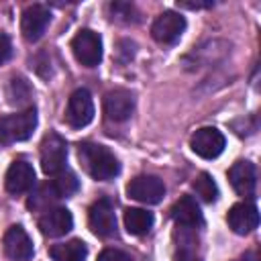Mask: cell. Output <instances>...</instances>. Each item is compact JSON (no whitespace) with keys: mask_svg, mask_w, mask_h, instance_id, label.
Segmentation results:
<instances>
[{"mask_svg":"<svg viewBox=\"0 0 261 261\" xmlns=\"http://www.w3.org/2000/svg\"><path fill=\"white\" fill-rule=\"evenodd\" d=\"M31 88L29 84L22 80V77H12L8 82V88H6V96H8V102L14 104V106H24L31 102Z\"/></svg>","mask_w":261,"mask_h":261,"instance_id":"cell-22","label":"cell"},{"mask_svg":"<svg viewBox=\"0 0 261 261\" xmlns=\"http://www.w3.org/2000/svg\"><path fill=\"white\" fill-rule=\"evenodd\" d=\"M228 226L237 232V234H249L251 230L257 228L259 224V212L253 204L249 202H239L228 210Z\"/></svg>","mask_w":261,"mask_h":261,"instance_id":"cell-16","label":"cell"},{"mask_svg":"<svg viewBox=\"0 0 261 261\" xmlns=\"http://www.w3.org/2000/svg\"><path fill=\"white\" fill-rule=\"evenodd\" d=\"M98 261H133V257L120 249H104L98 255Z\"/></svg>","mask_w":261,"mask_h":261,"instance_id":"cell-24","label":"cell"},{"mask_svg":"<svg viewBox=\"0 0 261 261\" xmlns=\"http://www.w3.org/2000/svg\"><path fill=\"white\" fill-rule=\"evenodd\" d=\"M192 151L202 159H216L224 151V135L214 126H202L192 135Z\"/></svg>","mask_w":261,"mask_h":261,"instance_id":"cell-6","label":"cell"},{"mask_svg":"<svg viewBox=\"0 0 261 261\" xmlns=\"http://www.w3.org/2000/svg\"><path fill=\"white\" fill-rule=\"evenodd\" d=\"M67 145L65 139L57 133H49L41 143V169L47 175H57L65 169Z\"/></svg>","mask_w":261,"mask_h":261,"instance_id":"cell-4","label":"cell"},{"mask_svg":"<svg viewBox=\"0 0 261 261\" xmlns=\"http://www.w3.org/2000/svg\"><path fill=\"white\" fill-rule=\"evenodd\" d=\"M51 20V12L47 6L43 4H31L24 8L22 16H20V33L27 41L35 43L43 37L47 24Z\"/></svg>","mask_w":261,"mask_h":261,"instance_id":"cell-10","label":"cell"},{"mask_svg":"<svg viewBox=\"0 0 261 261\" xmlns=\"http://www.w3.org/2000/svg\"><path fill=\"white\" fill-rule=\"evenodd\" d=\"M49 186H51V190H53V194H55L57 198H67V196H71V194L77 192L80 181H77V177H75L73 171L63 169V171H59L57 175H53V179H51Z\"/></svg>","mask_w":261,"mask_h":261,"instance_id":"cell-20","label":"cell"},{"mask_svg":"<svg viewBox=\"0 0 261 261\" xmlns=\"http://www.w3.org/2000/svg\"><path fill=\"white\" fill-rule=\"evenodd\" d=\"M110 14L112 18L120 20V22H135L137 20V10L133 4H126V2H114L110 4Z\"/></svg>","mask_w":261,"mask_h":261,"instance_id":"cell-23","label":"cell"},{"mask_svg":"<svg viewBox=\"0 0 261 261\" xmlns=\"http://www.w3.org/2000/svg\"><path fill=\"white\" fill-rule=\"evenodd\" d=\"M4 186L14 196L24 194V192H31L35 188V169H33V165L27 163L24 159L12 161L10 167H8V171H6Z\"/></svg>","mask_w":261,"mask_h":261,"instance_id":"cell-13","label":"cell"},{"mask_svg":"<svg viewBox=\"0 0 261 261\" xmlns=\"http://www.w3.org/2000/svg\"><path fill=\"white\" fill-rule=\"evenodd\" d=\"M12 53V45H10V39L8 35L0 33V63H4Z\"/></svg>","mask_w":261,"mask_h":261,"instance_id":"cell-26","label":"cell"},{"mask_svg":"<svg viewBox=\"0 0 261 261\" xmlns=\"http://www.w3.org/2000/svg\"><path fill=\"white\" fill-rule=\"evenodd\" d=\"M39 228L45 237H63L73 228V216L67 208H49L39 218Z\"/></svg>","mask_w":261,"mask_h":261,"instance_id":"cell-14","label":"cell"},{"mask_svg":"<svg viewBox=\"0 0 261 261\" xmlns=\"http://www.w3.org/2000/svg\"><path fill=\"white\" fill-rule=\"evenodd\" d=\"M175 261H200V257L196 255L194 247H190V243H184L175 253Z\"/></svg>","mask_w":261,"mask_h":261,"instance_id":"cell-25","label":"cell"},{"mask_svg":"<svg viewBox=\"0 0 261 261\" xmlns=\"http://www.w3.org/2000/svg\"><path fill=\"white\" fill-rule=\"evenodd\" d=\"M4 253L12 261H29L35 255V247L31 237L20 224H14L4 234Z\"/></svg>","mask_w":261,"mask_h":261,"instance_id":"cell-11","label":"cell"},{"mask_svg":"<svg viewBox=\"0 0 261 261\" xmlns=\"http://www.w3.org/2000/svg\"><path fill=\"white\" fill-rule=\"evenodd\" d=\"M239 261H257L253 255H247V257H243V259H239Z\"/></svg>","mask_w":261,"mask_h":261,"instance_id":"cell-27","label":"cell"},{"mask_svg":"<svg viewBox=\"0 0 261 261\" xmlns=\"http://www.w3.org/2000/svg\"><path fill=\"white\" fill-rule=\"evenodd\" d=\"M65 118L73 128H82V126L92 122V118H94V100H92V94L86 88H80L69 96Z\"/></svg>","mask_w":261,"mask_h":261,"instance_id":"cell-9","label":"cell"},{"mask_svg":"<svg viewBox=\"0 0 261 261\" xmlns=\"http://www.w3.org/2000/svg\"><path fill=\"white\" fill-rule=\"evenodd\" d=\"M71 51H73V57L84 67H96L102 61V39L98 33L90 29H82L71 39Z\"/></svg>","mask_w":261,"mask_h":261,"instance_id":"cell-3","label":"cell"},{"mask_svg":"<svg viewBox=\"0 0 261 261\" xmlns=\"http://www.w3.org/2000/svg\"><path fill=\"white\" fill-rule=\"evenodd\" d=\"M171 218L184 226V228H198L202 226V212L198 202L192 196H181L173 206H171Z\"/></svg>","mask_w":261,"mask_h":261,"instance_id":"cell-17","label":"cell"},{"mask_svg":"<svg viewBox=\"0 0 261 261\" xmlns=\"http://www.w3.org/2000/svg\"><path fill=\"white\" fill-rule=\"evenodd\" d=\"M80 159H82L86 171L98 181L114 179L120 171V163H118L116 155L104 145L82 143L80 145Z\"/></svg>","mask_w":261,"mask_h":261,"instance_id":"cell-1","label":"cell"},{"mask_svg":"<svg viewBox=\"0 0 261 261\" xmlns=\"http://www.w3.org/2000/svg\"><path fill=\"white\" fill-rule=\"evenodd\" d=\"M228 179L239 196L251 198L257 188V169L251 161H237L228 169Z\"/></svg>","mask_w":261,"mask_h":261,"instance_id":"cell-15","label":"cell"},{"mask_svg":"<svg viewBox=\"0 0 261 261\" xmlns=\"http://www.w3.org/2000/svg\"><path fill=\"white\" fill-rule=\"evenodd\" d=\"M37 126V112L35 108H27L22 112L6 114L0 118V139L4 143H18L27 141Z\"/></svg>","mask_w":261,"mask_h":261,"instance_id":"cell-2","label":"cell"},{"mask_svg":"<svg viewBox=\"0 0 261 261\" xmlns=\"http://www.w3.org/2000/svg\"><path fill=\"white\" fill-rule=\"evenodd\" d=\"M155 218H153V212L149 210H143V208H126L124 210V226L130 234H147L153 226Z\"/></svg>","mask_w":261,"mask_h":261,"instance_id":"cell-19","label":"cell"},{"mask_svg":"<svg viewBox=\"0 0 261 261\" xmlns=\"http://www.w3.org/2000/svg\"><path fill=\"white\" fill-rule=\"evenodd\" d=\"M192 188H194V192H196L204 202H208V204L216 202V198H218V186H216V181L212 179V175L206 173V171H202V173L192 181Z\"/></svg>","mask_w":261,"mask_h":261,"instance_id":"cell-21","label":"cell"},{"mask_svg":"<svg viewBox=\"0 0 261 261\" xmlns=\"http://www.w3.org/2000/svg\"><path fill=\"white\" fill-rule=\"evenodd\" d=\"M186 31V18L179 14V12H173V10H165L161 12L153 27H151V35L157 43H163V45H171L175 43L181 33Z\"/></svg>","mask_w":261,"mask_h":261,"instance_id":"cell-8","label":"cell"},{"mask_svg":"<svg viewBox=\"0 0 261 261\" xmlns=\"http://www.w3.org/2000/svg\"><path fill=\"white\" fill-rule=\"evenodd\" d=\"M135 110V98L128 90H110L104 96V114L108 120L114 122H124L126 118H130Z\"/></svg>","mask_w":261,"mask_h":261,"instance_id":"cell-12","label":"cell"},{"mask_svg":"<svg viewBox=\"0 0 261 261\" xmlns=\"http://www.w3.org/2000/svg\"><path fill=\"white\" fill-rule=\"evenodd\" d=\"M126 194L143 204H157L165 196V186L157 175H137L128 181Z\"/></svg>","mask_w":261,"mask_h":261,"instance_id":"cell-7","label":"cell"},{"mask_svg":"<svg viewBox=\"0 0 261 261\" xmlns=\"http://www.w3.org/2000/svg\"><path fill=\"white\" fill-rule=\"evenodd\" d=\"M88 222H90V228L94 234H98L102 239L114 237L116 234V214H114L112 202L106 198L94 202L88 212Z\"/></svg>","mask_w":261,"mask_h":261,"instance_id":"cell-5","label":"cell"},{"mask_svg":"<svg viewBox=\"0 0 261 261\" xmlns=\"http://www.w3.org/2000/svg\"><path fill=\"white\" fill-rule=\"evenodd\" d=\"M49 255L53 261H86L88 257V247L84 241L73 239L67 243H57L49 249Z\"/></svg>","mask_w":261,"mask_h":261,"instance_id":"cell-18","label":"cell"}]
</instances>
